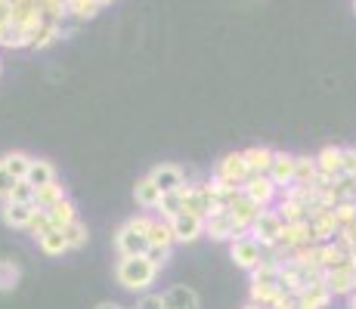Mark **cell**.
<instances>
[{
    "label": "cell",
    "instance_id": "7dc6e473",
    "mask_svg": "<svg viewBox=\"0 0 356 309\" xmlns=\"http://www.w3.org/2000/svg\"><path fill=\"white\" fill-rule=\"evenodd\" d=\"M10 22H13V6H10V0H0V28Z\"/></svg>",
    "mask_w": 356,
    "mask_h": 309
},
{
    "label": "cell",
    "instance_id": "2e32d148",
    "mask_svg": "<svg viewBox=\"0 0 356 309\" xmlns=\"http://www.w3.org/2000/svg\"><path fill=\"white\" fill-rule=\"evenodd\" d=\"M164 297V309H202V300L189 285H174L161 294Z\"/></svg>",
    "mask_w": 356,
    "mask_h": 309
},
{
    "label": "cell",
    "instance_id": "7bdbcfd3",
    "mask_svg": "<svg viewBox=\"0 0 356 309\" xmlns=\"http://www.w3.org/2000/svg\"><path fill=\"white\" fill-rule=\"evenodd\" d=\"M13 185H16V180L10 176V170L3 167V161H0V204L10 198V192H13Z\"/></svg>",
    "mask_w": 356,
    "mask_h": 309
},
{
    "label": "cell",
    "instance_id": "ac0fdd59",
    "mask_svg": "<svg viewBox=\"0 0 356 309\" xmlns=\"http://www.w3.org/2000/svg\"><path fill=\"white\" fill-rule=\"evenodd\" d=\"M161 195H164V192H161L152 180H149V176L136 180V185H134V198H136V204H140L143 210H159Z\"/></svg>",
    "mask_w": 356,
    "mask_h": 309
},
{
    "label": "cell",
    "instance_id": "4fadbf2b",
    "mask_svg": "<svg viewBox=\"0 0 356 309\" xmlns=\"http://www.w3.org/2000/svg\"><path fill=\"white\" fill-rule=\"evenodd\" d=\"M307 223H310V229H313V242H316V244L334 242V235L341 232V226H338V219H334L332 210H313V214L307 217Z\"/></svg>",
    "mask_w": 356,
    "mask_h": 309
},
{
    "label": "cell",
    "instance_id": "44dd1931",
    "mask_svg": "<svg viewBox=\"0 0 356 309\" xmlns=\"http://www.w3.org/2000/svg\"><path fill=\"white\" fill-rule=\"evenodd\" d=\"M47 217H50L53 229H65V226H72L74 219H78V204H74L72 198H63L59 204H53V208L47 210Z\"/></svg>",
    "mask_w": 356,
    "mask_h": 309
},
{
    "label": "cell",
    "instance_id": "f35d334b",
    "mask_svg": "<svg viewBox=\"0 0 356 309\" xmlns=\"http://www.w3.org/2000/svg\"><path fill=\"white\" fill-rule=\"evenodd\" d=\"M332 192L338 201H356V180L353 176H338L332 183Z\"/></svg>",
    "mask_w": 356,
    "mask_h": 309
},
{
    "label": "cell",
    "instance_id": "836d02e7",
    "mask_svg": "<svg viewBox=\"0 0 356 309\" xmlns=\"http://www.w3.org/2000/svg\"><path fill=\"white\" fill-rule=\"evenodd\" d=\"M159 214H161L164 219H174V217L183 214V189L164 192V195H161V204H159Z\"/></svg>",
    "mask_w": 356,
    "mask_h": 309
},
{
    "label": "cell",
    "instance_id": "30bf717a",
    "mask_svg": "<svg viewBox=\"0 0 356 309\" xmlns=\"http://www.w3.org/2000/svg\"><path fill=\"white\" fill-rule=\"evenodd\" d=\"M316 167H319V176H325L328 183L344 176V146H325L316 155Z\"/></svg>",
    "mask_w": 356,
    "mask_h": 309
},
{
    "label": "cell",
    "instance_id": "f5cc1de1",
    "mask_svg": "<svg viewBox=\"0 0 356 309\" xmlns=\"http://www.w3.org/2000/svg\"><path fill=\"white\" fill-rule=\"evenodd\" d=\"M0 72H3V65H0Z\"/></svg>",
    "mask_w": 356,
    "mask_h": 309
},
{
    "label": "cell",
    "instance_id": "e0dca14e",
    "mask_svg": "<svg viewBox=\"0 0 356 309\" xmlns=\"http://www.w3.org/2000/svg\"><path fill=\"white\" fill-rule=\"evenodd\" d=\"M260 210H264V208L251 201V198L245 195V192H238V195L232 198V204H229V214L236 217V223L242 226V232H248V229H251V223H254V219L260 217Z\"/></svg>",
    "mask_w": 356,
    "mask_h": 309
},
{
    "label": "cell",
    "instance_id": "6da1fadb",
    "mask_svg": "<svg viewBox=\"0 0 356 309\" xmlns=\"http://www.w3.org/2000/svg\"><path fill=\"white\" fill-rule=\"evenodd\" d=\"M159 272L161 269L146 257V253H140V257H121L118 266H115L118 285L124 287V291H134V294H149V287L155 285Z\"/></svg>",
    "mask_w": 356,
    "mask_h": 309
},
{
    "label": "cell",
    "instance_id": "277c9868",
    "mask_svg": "<svg viewBox=\"0 0 356 309\" xmlns=\"http://www.w3.org/2000/svg\"><path fill=\"white\" fill-rule=\"evenodd\" d=\"M282 229H285V219L279 217V210H273V208H264L260 210V217L251 223V229H248V235H254L260 244L270 251V247H276L279 244V238H282Z\"/></svg>",
    "mask_w": 356,
    "mask_h": 309
},
{
    "label": "cell",
    "instance_id": "83f0119b",
    "mask_svg": "<svg viewBox=\"0 0 356 309\" xmlns=\"http://www.w3.org/2000/svg\"><path fill=\"white\" fill-rule=\"evenodd\" d=\"M34 189H40V185H50V183H56V167H53L50 161H44V158H34L31 161V170H29V176H25Z\"/></svg>",
    "mask_w": 356,
    "mask_h": 309
},
{
    "label": "cell",
    "instance_id": "681fc988",
    "mask_svg": "<svg viewBox=\"0 0 356 309\" xmlns=\"http://www.w3.org/2000/svg\"><path fill=\"white\" fill-rule=\"evenodd\" d=\"M242 309H266V306H260V303H248V306H242Z\"/></svg>",
    "mask_w": 356,
    "mask_h": 309
},
{
    "label": "cell",
    "instance_id": "d6986e66",
    "mask_svg": "<svg viewBox=\"0 0 356 309\" xmlns=\"http://www.w3.org/2000/svg\"><path fill=\"white\" fill-rule=\"evenodd\" d=\"M208 192H211V198H214L217 204H220L223 210H229V204H232V198L238 195V192H242V185H236V183H229V180H223V176H211L208 183Z\"/></svg>",
    "mask_w": 356,
    "mask_h": 309
},
{
    "label": "cell",
    "instance_id": "d6a6232c",
    "mask_svg": "<svg viewBox=\"0 0 356 309\" xmlns=\"http://www.w3.org/2000/svg\"><path fill=\"white\" fill-rule=\"evenodd\" d=\"M102 10L99 0H68V16H74L78 22H90V19H97Z\"/></svg>",
    "mask_w": 356,
    "mask_h": 309
},
{
    "label": "cell",
    "instance_id": "f6af8a7d",
    "mask_svg": "<svg viewBox=\"0 0 356 309\" xmlns=\"http://www.w3.org/2000/svg\"><path fill=\"white\" fill-rule=\"evenodd\" d=\"M276 309H310V306L304 303V297H300V294H291V291H289L282 300H279Z\"/></svg>",
    "mask_w": 356,
    "mask_h": 309
},
{
    "label": "cell",
    "instance_id": "8d00e7d4",
    "mask_svg": "<svg viewBox=\"0 0 356 309\" xmlns=\"http://www.w3.org/2000/svg\"><path fill=\"white\" fill-rule=\"evenodd\" d=\"M40 12H44V19H53V22H65V16H68V0H40Z\"/></svg>",
    "mask_w": 356,
    "mask_h": 309
},
{
    "label": "cell",
    "instance_id": "4316f807",
    "mask_svg": "<svg viewBox=\"0 0 356 309\" xmlns=\"http://www.w3.org/2000/svg\"><path fill=\"white\" fill-rule=\"evenodd\" d=\"M174 226L164 217H152V229H149V244L155 247H174Z\"/></svg>",
    "mask_w": 356,
    "mask_h": 309
},
{
    "label": "cell",
    "instance_id": "7a4b0ae2",
    "mask_svg": "<svg viewBox=\"0 0 356 309\" xmlns=\"http://www.w3.org/2000/svg\"><path fill=\"white\" fill-rule=\"evenodd\" d=\"M149 229H152V217H146V214L124 219L118 226V232H115V251H118V257H140V253H146Z\"/></svg>",
    "mask_w": 356,
    "mask_h": 309
},
{
    "label": "cell",
    "instance_id": "52a82bcc",
    "mask_svg": "<svg viewBox=\"0 0 356 309\" xmlns=\"http://www.w3.org/2000/svg\"><path fill=\"white\" fill-rule=\"evenodd\" d=\"M325 285L328 291L334 294V297H350L356 291V266H350V260L341 266H334V269L325 272Z\"/></svg>",
    "mask_w": 356,
    "mask_h": 309
},
{
    "label": "cell",
    "instance_id": "3957f363",
    "mask_svg": "<svg viewBox=\"0 0 356 309\" xmlns=\"http://www.w3.org/2000/svg\"><path fill=\"white\" fill-rule=\"evenodd\" d=\"M229 257H232V263L238 266V269H248V272H254L257 266H260V260L266 257V247L257 242L254 235H238L236 242H229Z\"/></svg>",
    "mask_w": 356,
    "mask_h": 309
},
{
    "label": "cell",
    "instance_id": "8992f818",
    "mask_svg": "<svg viewBox=\"0 0 356 309\" xmlns=\"http://www.w3.org/2000/svg\"><path fill=\"white\" fill-rule=\"evenodd\" d=\"M242 192H245V195H248L254 204H260V208H273V201L279 198L276 183H273L266 174H251L248 180H245Z\"/></svg>",
    "mask_w": 356,
    "mask_h": 309
},
{
    "label": "cell",
    "instance_id": "bcb514c9",
    "mask_svg": "<svg viewBox=\"0 0 356 309\" xmlns=\"http://www.w3.org/2000/svg\"><path fill=\"white\" fill-rule=\"evenodd\" d=\"M344 176H353L356 180V146L344 149Z\"/></svg>",
    "mask_w": 356,
    "mask_h": 309
},
{
    "label": "cell",
    "instance_id": "74e56055",
    "mask_svg": "<svg viewBox=\"0 0 356 309\" xmlns=\"http://www.w3.org/2000/svg\"><path fill=\"white\" fill-rule=\"evenodd\" d=\"M34 195H38V189L29 183V180H16V185H13L10 198L6 201H16V204H34Z\"/></svg>",
    "mask_w": 356,
    "mask_h": 309
},
{
    "label": "cell",
    "instance_id": "f1b7e54d",
    "mask_svg": "<svg viewBox=\"0 0 356 309\" xmlns=\"http://www.w3.org/2000/svg\"><path fill=\"white\" fill-rule=\"evenodd\" d=\"M341 263H347V251L338 242L319 244V269L328 272V269H334V266H341Z\"/></svg>",
    "mask_w": 356,
    "mask_h": 309
},
{
    "label": "cell",
    "instance_id": "1f68e13d",
    "mask_svg": "<svg viewBox=\"0 0 356 309\" xmlns=\"http://www.w3.org/2000/svg\"><path fill=\"white\" fill-rule=\"evenodd\" d=\"M19 278H22V269H19L16 260L0 257V294H10L19 287Z\"/></svg>",
    "mask_w": 356,
    "mask_h": 309
},
{
    "label": "cell",
    "instance_id": "4dcf8cb0",
    "mask_svg": "<svg viewBox=\"0 0 356 309\" xmlns=\"http://www.w3.org/2000/svg\"><path fill=\"white\" fill-rule=\"evenodd\" d=\"M38 247L47 253V257H63V253H68L65 232L63 229H50L44 238H38Z\"/></svg>",
    "mask_w": 356,
    "mask_h": 309
},
{
    "label": "cell",
    "instance_id": "f907efd6",
    "mask_svg": "<svg viewBox=\"0 0 356 309\" xmlns=\"http://www.w3.org/2000/svg\"><path fill=\"white\" fill-rule=\"evenodd\" d=\"M99 3H102V6H112V3H115V0H99Z\"/></svg>",
    "mask_w": 356,
    "mask_h": 309
},
{
    "label": "cell",
    "instance_id": "603a6c76",
    "mask_svg": "<svg viewBox=\"0 0 356 309\" xmlns=\"http://www.w3.org/2000/svg\"><path fill=\"white\" fill-rule=\"evenodd\" d=\"M63 22H53V19H47L44 25H40V31L34 34V40H31V50H47V47H53L56 40H63Z\"/></svg>",
    "mask_w": 356,
    "mask_h": 309
},
{
    "label": "cell",
    "instance_id": "816d5d0a",
    "mask_svg": "<svg viewBox=\"0 0 356 309\" xmlns=\"http://www.w3.org/2000/svg\"><path fill=\"white\" fill-rule=\"evenodd\" d=\"M353 10H356V0H353Z\"/></svg>",
    "mask_w": 356,
    "mask_h": 309
},
{
    "label": "cell",
    "instance_id": "cb8c5ba5",
    "mask_svg": "<svg viewBox=\"0 0 356 309\" xmlns=\"http://www.w3.org/2000/svg\"><path fill=\"white\" fill-rule=\"evenodd\" d=\"M0 161H3V167L10 170V176L13 180H25V176H29V170H31V161L34 158L29 155V152H6L3 158H0Z\"/></svg>",
    "mask_w": 356,
    "mask_h": 309
},
{
    "label": "cell",
    "instance_id": "f546056e",
    "mask_svg": "<svg viewBox=\"0 0 356 309\" xmlns=\"http://www.w3.org/2000/svg\"><path fill=\"white\" fill-rule=\"evenodd\" d=\"M300 297H304V303L310 306V309H325L334 300V294L328 291V285H325V278H323V281H316V285H310L307 291H300Z\"/></svg>",
    "mask_w": 356,
    "mask_h": 309
},
{
    "label": "cell",
    "instance_id": "db71d44e",
    "mask_svg": "<svg viewBox=\"0 0 356 309\" xmlns=\"http://www.w3.org/2000/svg\"><path fill=\"white\" fill-rule=\"evenodd\" d=\"M353 294H356V291H353Z\"/></svg>",
    "mask_w": 356,
    "mask_h": 309
},
{
    "label": "cell",
    "instance_id": "ba28073f",
    "mask_svg": "<svg viewBox=\"0 0 356 309\" xmlns=\"http://www.w3.org/2000/svg\"><path fill=\"white\" fill-rule=\"evenodd\" d=\"M38 208L34 204H16V201H3L0 204V219H3L10 229H31Z\"/></svg>",
    "mask_w": 356,
    "mask_h": 309
},
{
    "label": "cell",
    "instance_id": "9c48e42d",
    "mask_svg": "<svg viewBox=\"0 0 356 309\" xmlns=\"http://www.w3.org/2000/svg\"><path fill=\"white\" fill-rule=\"evenodd\" d=\"M170 226H174V238L180 244H193V242H198V238L204 235V217L186 214V210H183L180 217L170 219Z\"/></svg>",
    "mask_w": 356,
    "mask_h": 309
},
{
    "label": "cell",
    "instance_id": "d4e9b609",
    "mask_svg": "<svg viewBox=\"0 0 356 309\" xmlns=\"http://www.w3.org/2000/svg\"><path fill=\"white\" fill-rule=\"evenodd\" d=\"M63 198H68L65 195V185L56 180V183H50V185H40L38 195H34V208H38V210H50L53 204H59Z\"/></svg>",
    "mask_w": 356,
    "mask_h": 309
},
{
    "label": "cell",
    "instance_id": "5bb4252c",
    "mask_svg": "<svg viewBox=\"0 0 356 309\" xmlns=\"http://www.w3.org/2000/svg\"><path fill=\"white\" fill-rule=\"evenodd\" d=\"M304 244H316L313 242L310 223H307V219H300V223H285L282 238H279L276 247H282V251L289 253V251H298V247H304Z\"/></svg>",
    "mask_w": 356,
    "mask_h": 309
},
{
    "label": "cell",
    "instance_id": "60d3db41",
    "mask_svg": "<svg viewBox=\"0 0 356 309\" xmlns=\"http://www.w3.org/2000/svg\"><path fill=\"white\" fill-rule=\"evenodd\" d=\"M53 229V223H50V217H47V210H38V217H34V223H31V235H34V242H38V238H44L47 232Z\"/></svg>",
    "mask_w": 356,
    "mask_h": 309
},
{
    "label": "cell",
    "instance_id": "484cf974",
    "mask_svg": "<svg viewBox=\"0 0 356 309\" xmlns=\"http://www.w3.org/2000/svg\"><path fill=\"white\" fill-rule=\"evenodd\" d=\"M316 180H319L316 158L298 155V164H294V185H316Z\"/></svg>",
    "mask_w": 356,
    "mask_h": 309
},
{
    "label": "cell",
    "instance_id": "c3c4849f",
    "mask_svg": "<svg viewBox=\"0 0 356 309\" xmlns=\"http://www.w3.org/2000/svg\"><path fill=\"white\" fill-rule=\"evenodd\" d=\"M93 309H124V306H118V303H108V300H106V303H97Z\"/></svg>",
    "mask_w": 356,
    "mask_h": 309
},
{
    "label": "cell",
    "instance_id": "8fae6325",
    "mask_svg": "<svg viewBox=\"0 0 356 309\" xmlns=\"http://www.w3.org/2000/svg\"><path fill=\"white\" fill-rule=\"evenodd\" d=\"M294 164H298V155H289V152H276L273 155V164H270V180L276 183L279 192H285L289 185H294Z\"/></svg>",
    "mask_w": 356,
    "mask_h": 309
},
{
    "label": "cell",
    "instance_id": "e575fe53",
    "mask_svg": "<svg viewBox=\"0 0 356 309\" xmlns=\"http://www.w3.org/2000/svg\"><path fill=\"white\" fill-rule=\"evenodd\" d=\"M279 217L285 219V223H300V219H307V208L300 201H294V198H285L282 195V201H279Z\"/></svg>",
    "mask_w": 356,
    "mask_h": 309
},
{
    "label": "cell",
    "instance_id": "b9f144b4",
    "mask_svg": "<svg viewBox=\"0 0 356 309\" xmlns=\"http://www.w3.org/2000/svg\"><path fill=\"white\" fill-rule=\"evenodd\" d=\"M146 257L152 260V263L159 266V269H164V266H168V260H170V247H155V244H149Z\"/></svg>",
    "mask_w": 356,
    "mask_h": 309
},
{
    "label": "cell",
    "instance_id": "9a60e30c",
    "mask_svg": "<svg viewBox=\"0 0 356 309\" xmlns=\"http://www.w3.org/2000/svg\"><path fill=\"white\" fill-rule=\"evenodd\" d=\"M149 180L159 185L161 192H177L186 185V170L177 167V164H159V167L149 174Z\"/></svg>",
    "mask_w": 356,
    "mask_h": 309
},
{
    "label": "cell",
    "instance_id": "d590c367",
    "mask_svg": "<svg viewBox=\"0 0 356 309\" xmlns=\"http://www.w3.org/2000/svg\"><path fill=\"white\" fill-rule=\"evenodd\" d=\"M65 242H68V251H81V247L87 244V238H90V232H87V226L81 223V219H74L72 226H65Z\"/></svg>",
    "mask_w": 356,
    "mask_h": 309
},
{
    "label": "cell",
    "instance_id": "5b68a950",
    "mask_svg": "<svg viewBox=\"0 0 356 309\" xmlns=\"http://www.w3.org/2000/svg\"><path fill=\"white\" fill-rule=\"evenodd\" d=\"M204 235L214 238V242H236V238L245 235V232L229 210H217V214H211L204 219Z\"/></svg>",
    "mask_w": 356,
    "mask_h": 309
},
{
    "label": "cell",
    "instance_id": "7c38bea8",
    "mask_svg": "<svg viewBox=\"0 0 356 309\" xmlns=\"http://www.w3.org/2000/svg\"><path fill=\"white\" fill-rule=\"evenodd\" d=\"M214 174L223 176V180H229V183H236V185H245V180L251 176V170H248V164H245L242 152H229V155H223L220 161H217Z\"/></svg>",
    "mask_w": 356,
    "mask_h": 309
},
{
    "label": "cell",
    "instance_id": "ffe728a7",
    "mask_svg": "<svg viewBox=\"0 0 356 309\" xmlns=\"http://www.w3.org/2000/svg\"><path fill=\"white\" fill-rule=\"evenodd\" d=\"M245 164H248V170L251 174H270V164H273V149L270 146H251V149H245Z\"/></svg>",
    "mask_w": 356,
    "mask_h": 309
},
{
    "label": "cell",
    "instance_id": "ab89813d",
    "mask_svg": "<svg viewBox=\"0 0 356 309\" xmlns=\"http://www.w3.org/2000/svg\"><path fill=\"white\" fill-rule=\"evenodd\" d=\"M332 214H334V219H338L341 229H347V226L356 223V201H338L332 208Z\"/></svg>",
    "mask_w": 356,
    "mask_h": 309
},
{
    "label": "cell",
    "instance_id": "7402d4cb",
    "mask_svg": "<svg viewBox=\"0 0 356 309\" xmlns=\"http://www.w3.org/2000/svg\"><path fill=\"white\" fill-rule=\"evenodd\" d=\"M0 47H3V50H25V47H29L31 50V34L10 22L0 28Z\"/></svg>",
    "mask_w": 356,
    "mask_h": 309
},
{
    "label": "cell",
    "instance_id": "ee69618b",
    "mask_svg": "<svg viewBox=\"0 0 356 309\" xmlns=\"http://www.w3.org/2000/svg\"><path fill=\"white\" fill-rule=\"evenodd\" d=\"M134 309H164V297L161 294H143Z\"/></svg>",
    "mask_w": 356,
    "mask_h": 309
}]
</instances>
